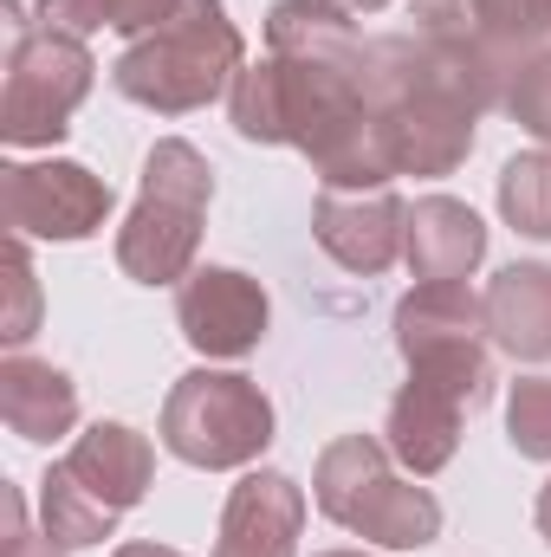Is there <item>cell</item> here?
Returning a JSON list of instances; mask_svg holds the SVG:
<instances>
[{
    "label": "cell",
    "instance_id": "obj_1",
    "mask_svg": "<svg viewBox=\"0 0 551 557\" xmlns=\"http://www.w3.org/2000/svg\"><path fill=\"white\" fill-rule=\"evenodd\" d=\"M370 39L338 0H279L267 13V59L228 91L247 143H292L325 188H390L396 162L364 98Z\"/></svg>",
    "mask_w": 551,
    "mask_h": 557
},
{
    "label": "cell",
    "instance_id": "obj_2",
    "mask_svg": "<svg viewBox=\"0 0 551 557\" xmlns=\"http://www.w3.org/2000/svg\"><path fill=\"white\" fill-rule=\"evenodd\" d=\"M364 98L383 124V149L396 175H454L474 156L480 117L493 111V98L421 33L370 39Z\"/></svg>",
    "mask_w": 551,
    "mask_h": 557
},
{
    "label": "cell",
    "instance_id": "obj_3",
    "mask_svg": "<svg viewBox=\"0 0 551 557\" xmlns=\"http://www.w3.org/2000/svg\"><path fill=\"white\" fill-rule=\"evenodd\" d=\"M247 72V39L228 20L221 0H195L182 20H169L162 33L131 39L124 59L111 65V85L162 117H188L201 104H215L221 91H234V78Z\"/></svg>",
    "mask_w": 551,
    "mask_h": 557
},
{
    "label": "cell",
    "instance_id": "obj_4",
    "mask_svg": "<svg viewBox=\"0 0 551 557\" xmlns=\"http://www.w3.org/2000/svg\"><path fill=\"white\" fill-rule=\"evenodd\" d=\"M396 454L377 434H338L318 454L311 499L331 525L383 545V552H421L441 539V499L415 480H396Z\"/></svg>",
    "mask_w": 551,
    "mask_h": 557
},
{
    "label": "cell",
    "instance_id": "obj_5",
    "mask_svg": "<svg viewBox=\"0 0 551 557\" xmlns=\"http://www.w3.org/2000/svg\"><path fill=\"white\" fill-rule=\"evenodd\" d=\"M215 201V169L195 143L162 137L143 156L137 208L118 227V267L137 285H182L201 247V221Z\"/></svg>",
    "mask_w": 551,
    "mask_h": 557
},
{
    "label": "cell",
    "instance_id": "obj_6",
    "mask_svg": "<svg viewBox=\"0 0 551 557\" xmlns=\"http://www.w3.org/2000/svg\"><path fill=\"white\" fill-rule=\"evenodd\" d=\"M7 13V91H0V137L13 149H52L72 131V111L91 98V46L78 33L39 26L20 13V0H0Z\"/></svg>",
    "mask_w": 551,
    "mask_h": 557
},
{
    "label": "cell",
    "instance_id": "obj_7",
    "mask_svg": "<svg viewBox=\"0 0 551 557\" xmlns=\"http://www.w3.org/2000/svg\"><path fill=\"white\" fill-rule=\"evenodd\" d=\"M162 447L201 473L254 467L273 447V403L241 370H188L162 403Z\"/></svg>",
    "mask_w": 551,
    "mask_h": 557
},
{
    "label": "cell",
    "instance_id": "obj_8",
    "mask_svg": "<svg viewBox=\"0 0 551 557\" xmlns=\"http://www.w3.org/2000/svg\"><path fill=\"white\" fill-rule=\"evenodd\" d=\"M396 350L415 383L448 389L467 403V416L493 396V357H487V298L467 292V278L415 285L396 305Z\"/></svg>",
    "mask_w": 551,
    "mask_h": 557
},
{
    "label": "cell",
    "instance_id": "obj_9",
    "mask_svg": "<svg viewBox=\"0 0 551 557\" xmlns=\"http://www.w3.org/2000/svg\"><path fill=\"white\" fill-rule=\"evenodd\" d=\"M118 195L85 162H7L0 221L13 240H91L111 221Z\"/></svg>",
    "mask_w": 551,
    "mask_h": 557
},
{
    "label": "cell",
    "instance_id": "obj_10",
    "mask_svg": "<svg viewBox=\"0 0 551 557\" xmlns=\"http://www.w3.org/2000/svg\"><path fill=\"white\" fill-rule=\"evenodd\" d=\"M175 324L182 337L201 350V357H247L260 350L267 324H273V305H267V285L241 267H195L175 292Z\"/></svg>",
    "mask_w": 551,
    "mask_h": 557
},
{
    "label": "cell",
    "instance_id": "obj_11",
    "mask_svg": "<svg viewBox=\"0 0 551 557\" xmlns=\"http://www.w3.org/2000/svg\"><path fill=\"white\" fill-rule=\"evenodd\" d=\"M311 234L318 247L344 267V273H390L409 234V208L396 201V188H318L311 201Z\"/></svg>",
    "mask_w": 551,
    "mask_h": 557
},
{
    "label": "cell",
    "instance_id": "obj_12",
    "mask_svg": "<svg viewBox=\"0 0 551 557\" xmlns=\"http://www.w3.org/2000/svg\"><path fill=\"white\" fill-rule=\"evenodd\" d=\"M298 532H305V486L292 473L260 467L228 493L215 557H298Z\"/></svg>",
    "mask_w": 551,
    "mask_h": 557
},
{
    "label": "cell",
    "instance_id": "obj_13",
    "mask_svg": "<svg viewBox=\"0 0 551 557\" xmlns=\"http://www.w3.org/2000/svg\"><path fill=\"white\" fill-rule=\"evenodd\" d=\"M403 260L421 285H448L467 278L487 260V227L467 201L454 195H421L409 208V234H403Z\"/></svg>",
    "mask_w": 551,
    "mask_h": 557
},
{
    "label": "cell",
    "instance_id": "obj_14",
    "mask_svg": "<svg viewBox=\"0 0 551 557\" xmlns=\"http://www.w3.org/2000/svg\"><path fill=\"white\" fill-rule=\"evenodd\" d=\"M65 467H72V480L91 486L111 512L143 506V493H149V480H156V454H149V441H143L137 428H124V421H91V428L72 441Z\"/></svg>",
    "mask_w": 551,
    "mask_h": 557
},
{
    "label": "cell",
    "instance_id": "obj_15",
    "mask_svg": "<svg viewBox=\"0 0 551 557\" xmlns=\"http://www.w3.org/2000/svg\"><path fill=\"white\" fill-rule=\"evenodd\" d=\"M461 421H467V403H454L448 389H434V383H403L396 389V403H390V428H383V447L409 467L415 480H428V473H441L448 460H454V447H461Z\"/></svg>",
    "mask_w": 551,
    "mask_h": 557
},
{
    "label": "cell",
    "instance_id": "obj_16",
    "mask_svg": "<svg viewBox=\"0 0 551 557\" xmlns=\"http://www.w3.org/2000/svg\"><path fill=\"white\" fill-rule=\"evenodd\" d=\"M0 416L20 441H59L78 421V383L65 370H52L46 357L7 350V363H0Z\"/></svg>",
    "mask_w": 551,
    "mask_h": 557
},
{
    "label": "cell",
    "instance_id": "obj_17",
    "mask_svg": "<svg viewBox=\"0 0 551 557\" xmlns=\"http://www.w3.org/2000/svg\"><path fill=\"white\" fill-rule=\"evenodd\" d=\"M487 337L519 357V363H546L551 357V267L526 260L506 267L487 285Z\"/></svg>",
    "mask_w": 551,
    "mask_h": 557
},
{
    "label": "cell",
    "instance_id": "obj_18",
    "mask_svg": "<svg viewBox=\"0 0 551 557\" xmlns=\"http://www.w3.org/2000/svg\"><path fill=\"white\" fill-rule=\"evenodd\" d=\"M39 519H46V532H52L65 552H91V545H105V539L118 532L124 512H111V506H105L91 486H78L72 467L59 460V467H46V480H39Z\"/></svg>",
    "mask_w": 551,
    "mask_h": 557
},
{
    "label": "cell",
    "instance_id": "obj_19",
    "mask_svg": "<svg viewBox=\"0 0 551 557\" xmlns=\"http://www.w3.org/2000/svg\"><path fill=\"white\" fill-rule=\"evenodd\" d=\"M195 0H39V26H59V33H124V39H149L162 33L169 20H182Z\"/></svg>",
    "mask_w": 551,
    "mask_h": 557
},
{
    "label": "cell",
    "instance_id": "obj_20",
    "mask_svg": "<svg viewBox=\"0 0 551 557\" xmlns=\"http://www.w3.org/2000/svg\"><path fill=\"white\" fill-rule=\"evenodd\" d=\"M500 214L526 240H551V149L513 156L500 169Z\"/></svg>",
    "mask_w": 551,
    "mask_h": 557
},
{
    "label": "cell",
    "instance_id": "obj_21",
    "mask_svg": "<svg viewBox=\"0 0 551 557\" xmlns=\"http://www.w3.org/2000/svg\"><path fill=\"white\" fill-rule=\"evenodd\" d=\"M506 441L526 460H551V376H519L506 396Z\"/></svg>",
    "mask_w": 551,
    "mask_h": 557
},
{
    "label": "cell",
    "instance_id": "obj_22",
    "mask_svg": "<svg viewBox=\"0 0 551 557\" xmlns=\"http://www.w3.org/2000/svg\"><path fill=\"white\" fill-rule=\"evenodd\" d=\"M519 131H532L539 143H551V52L526 59L513 78H506V104H500Z\"/></svg>",
    "mask_w": 551,
    "mask_h": 557
},
{
    "label": "cell",
    "instance_id": "obj_23",
    "mask_svg": "<svg viewBox=\"0 0 551 557\" xmlns=\"http://www.w3.org/2000/svg\"><path fill=\"white\" fill-rule=\"evenodd\" d=\"M7 278H13V318H7V350H20L26 337H33V318H39V278H33V253H26V240H13L7 234Z\"/></svg>",
    "mask_w": 551,
    "mask_h": 557
},
{
    "label": "cell",
    "instance_id": "obj_24",
    "mask_svg": "<svg viewBox=\"0 0 551 557\" xmlns=\"http://www.w3.org/2000/svg\"><path fill=\"white\" fill-rule=\"evenodd\" d=\"M0 525H7L0 532V557H65V545L46 525L39 532L26 525V493L20 486H0Z\"/></svg>",
    "mask_w": 551,
    "mask_h": 557
},
{
    "label": "cell",
    "instance_id": "obj_25",
    "mask_svg": "<svg viewBox=\"0 0 551 557\" xmlns=\"http://www.w3.org/2000/svg\"><path fill=\"white\" fill-rule=\"evenodd\" d=\"M111 557H182V552H169V545H118Z\"/></svg>",
    "mask_w": 551,
    "mask_h": 557
},
{
    "label": "cell",
    "instance_id": "obj_26",
    "mask_svg": "<svg viewBox=\"0 0 551 557\" xmlns=\"http://www.w3.org/2000/svg\"><path fill=\"white\" fill-rule=\"evenodd\" d=\"M539 532H546V545H551V480H546V493H539Z\"/></svg>",
    "mask_w": 551,
    "mask_h": 557
},
{
    "label": "cell",
    "instance_id": "obj_27",
    "mask_svg": "<svg viewBox=\"0 0 551 557\" xmlns=\"http://www.w3.org/2000/svg\"><path fill=\"white\" fill-rule=\"evenodd\" d=\"M338 7H351V13H377V7H390V0H338Z\"/></svg>",
    "mask_w": 551,
    "mask_h": 557
},
{
    "label": "cell",
    "instance_id": "obj_28",
    "mask_svg": "<svg viewBox=\"0 0 551 557\" xmlns=\"http://www.w3.org/2000/svg\"><path fill=\"white\" fill-rule=\"evenodd\" d=\"M318 557H370V552H318Z\"/></svg>",
    "mask_w": 551,
    "mask_h": 557
}]
</instances>
